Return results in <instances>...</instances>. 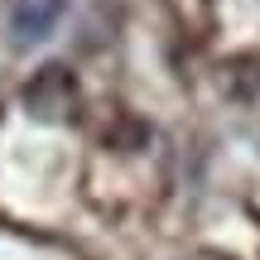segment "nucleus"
Segmentation results:
<instances>
[{"mask_svg":"<svg viewBox=\"0 0 260 260\" xmlns=\"http://www.w3.org/2000/svg\"><path fill=\"white\" fill-rule=\"evenodd\" d=\"M24 111L39 116V121H68L77 111V77L68 73L63 63L39 68L24 82Z\"/></svg>","mask_w":260,"mask_h":260,"instance_id":"f257e3e1","label":"nucleus"},{"mask_svg":"<svg viewBox=\"0 0 260 260\" xmlns=\"http://www.w3.org/2000/svg\"><path fill=\"white\" fill-rule=\"evenodd\" d=\"M198 260H232V255H198Z\"/></svg>","mask_w":260,"mask_h":260,"instance_id":"20e7f679","label":"nucleus"},{"mask_svg":"<svg viewBox=\"0 0 260 260\" xmlns=\"http://www.w3.org/2000/svg\"><path fill=\"white\" fill-rule=\"evenodd\" d=\"M226 92L232 96H255L260 92V53L232 58V63H226Z\"/></svg>","mask_w":260,"mask_h":260,"instance_id":"7ed1b4c3","label":"nucleus"},{"mask_svg":"<svg viewBox=\"0 0 260 260\" xmlns=\"http://www.w3.org/2000/svg\"><path fill=\"white\" fill-rule=\"evenodd\" d=\"M68 0H10V44L29 48L39 39L53 34V24L63 19Z\"/></svg>","mask_w":260,"mask_h":260,"instance_id":"f03ea898","label":"nucleus"}]
</instances>
